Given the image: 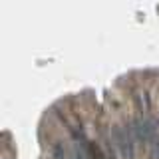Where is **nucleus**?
Segmentation results:
<instances>
[{"instance_id": "1", "label": "nucleus", "mask_w": 159, "mask_h": 159, "mask_svg": "<svg viewBox=\"0 0 159 159\" xmlns=\"http://www.w3.org/2000/svg\"><path fill=\"white\" fill-rule=\"evenodd\" d=\"M112 137L115 141V147L119 149L123 159H133V133L129 129H121V127H112Z\"/></svg>"}]
</instances>
